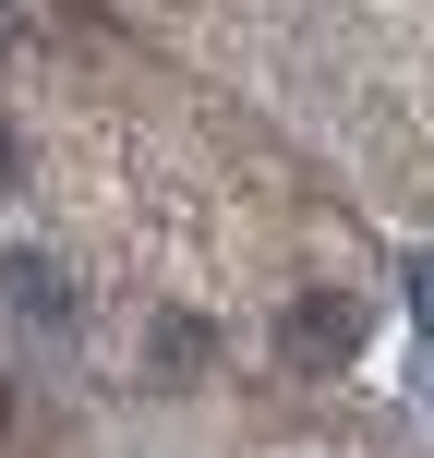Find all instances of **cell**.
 I'll list each match as a JSON object with an SVG mask.
<instances>
[{"instance_id": "cell-1", "label": "cell", "mask_w": 434, "mask_h": 458, "mask_svg": "<svg viewBox=\"0 0 434 458\" xmlns=\"http://www.w3.org/2000/svg\"><path fill=\"white\" fill-rule=\"evenodd\" d=\"M277 362H290V374H350V362H362V301H350V290H302L290 326H277Z\"/></svg>"}, {"instance_id": "cell-3", "label": "cell", "mask_w": 434, "mask_h": 458, "mask_svg": "<svg viewBox=\"0 0 434 458\" xmlns=\"http://www.w3.org/2000/svg\"><path fill=\"white\" fill-rule=\"evenodd\" d=\"M217 362V338L193 314H169V326H145V374H157V386H193V374Z\"/></svg>"}, {"instance_id": "cell-2", "label": "cell", "mask_w": 434, "mask_h": 458, "mask_svg": "<svg viewBox=\"0 0 434 458\" xmlns=\"http://www.w3.org/2000/svg\"><path fill=\"white\" fill-rule=\"evenodd\" d=\"M0 301H13L24 326H72V277H61V253H37V242H0Z\"/></svg>"}, {"instance_id": "cell-4", "label": "cell", "mask_w": 434, "mask_h": 458, "mask_svg": "<svg viewBox=\"0 0 434 458\" xmlns=\"http://www.w3.org/2000/svg\"><path fill=\"white\" fill-rule=\"evenodd\" d=\"M0 182H13V133H0Z\"/></svg>"}]
</instances>
